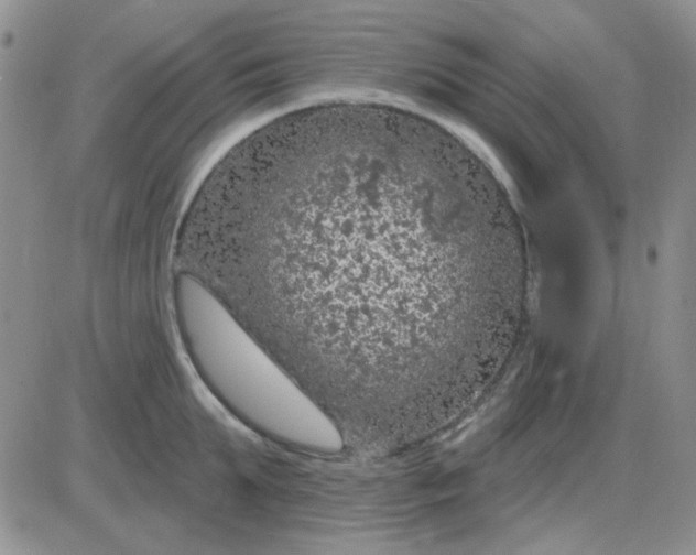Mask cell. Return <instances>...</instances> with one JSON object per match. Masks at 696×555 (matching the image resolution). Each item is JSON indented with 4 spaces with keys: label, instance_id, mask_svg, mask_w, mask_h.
<instances>
[{
    "label": "cell",
    "instance_id": "cell-1",
    "mask_svg": "<svg viewBox=\"0 0 696 555\" xmlns=\"http://www.w3.org/2000/svg\"><path fill=\"white\" fill-rule=\"evenodd\" d=\"M209 272L225 304L280 326L311 396L418 431L499 363L525 287L518 224L483 162L377 102L313 113L254 151Z\"/></svg>",
    "mask_w": 696,
    "mask_h": 555
},
{
    "label": "cell",
    "instance_id": "cell-2",
    "mask_svg": "<svg viewBox=\"0 0 696 555\" xmlns=\"http://www.w3.org/2000/svg\"><path fill=\"white\" fill-rule=\"evenodd\" d=\"M173 300L195 369L233 413L281 443L319 450L342 446L336 423L210 290L181 272Z\"/></svg>",
    "mask_w": 696,
    "mask_h": 555
}]
</instances>
